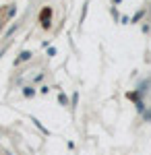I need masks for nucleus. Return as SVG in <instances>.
I'll return each mask as SVG.
<instances>
[{"label":"nucleus","instance_id":"nucleus-1","mask_svg":"<svg viewBox=\"0 0 151 155\" xmlns=\"http://www.w3.org/2000/svg\"><path fill=\"white\" fill-rule=\"evenodd\" d=\"M50 15H52V11H50V8H44V11H42V21H44V27H50Z\"/></svg>","mask_w":151,"mask_h":155},{"label":"nucleus","instance_id":"nucleus-2","mask_svg":"<svg viewBox=\"0 0 151 155\" xmlns=\"http://www.w3.org/2000/svg\"><path fill=\"white\" fill-rule=\"evenodd\" d=\"M31 58V52H21V56L15 60V64H19V62H25V60H29Z\"/></svg>","mask_w":151,"mask_h":155},{"label":"nucleus","instance_id":"nucleus-3","mask_svg":"<svg viewBox=\"0 0 151 155\" xmlns=\"http://www.w3.org/2000/svg\"><path fill=\"white\" fill-rule=\"evenodd\" d=\"M58 101L62 104V106H69V99H66V95H64V93H60V95H58Z\"/></svg>","mask_w":151,"mask_h":155},{"label":"nucleus","instance_id":"nucleus-4","mask_svg":"<svg viewBox=\"0 0 151 155\" xmlns=\"http://www.w3.org/2000/svg\"><path fill=\"white\" fill-rule=\"evenodd\" d=\"M23 93H25L27 97H29V95H33L35 91H33V87H25V89H23Z\"/></svg>","mask_w":151,"mask_h":155},{"label":"nucleus","instance_id":"nucleus-5","mask_svg":"<svg viewBox=\"0 0 151 155\" xmlns=\"http://www.w3.org/2000/svg\"><path fill=\"white\" fill-rule=\"evenodd\" d=\"M137 110H139V112H143V114H145V104H143V101H137Z\"/></svg>","mask_w":151,"mask_h":155},{"label":"nucleus","instance_id":"nucleus-6","mask_svg":"<svg viewBox=\"0 0 151 155\" xmlns=\"http://www.w3.org/2000/svg\"><path fill=\"white\" fill-rule=\"evenodd\" d=\"M143 118H145V122H151V110H147V112L143 114Z\"/></svg>","mask_w":151,"mask_h":155},{"label":"nucleus","instance_id":"nucleus-7","mask_svg":"<svg viewBox=\"0 0 151 155\" xmlns=\"http://www.w3.org/2000/svg\"><path fill=\"white\" fill-rule=\"evenodd\" d=\"M141 17H143V11H141V12H137V15H135V19H133V23H135V21H139Z\"/></svg>","mask_w":151,"mask_h":155}]
</instances>
